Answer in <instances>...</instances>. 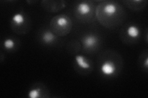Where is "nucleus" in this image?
I'll return each mask as SVG.
<instances>
[{"label":"nucleus","instance_id":"1","mask_svg":"<svg viewBox=\"0 0 148 98\" xmlns=\"http://www.w3.org/2000/svg\"><path fill=\"white\" fill-rule=\"evenodd\" d=\"M122 8L115 1H106L99 4L96 9V17L101 24L106 27L116 25L122 15Z\"/></svg>","mask_w":148,"mask_h":98},{"label":"nucleus","instance_id":"2","mask_svg":"<svg viewBox=\"0 0 148 98\" xmlns=\"http://www.w3.org/2000/svg\"><path fill=\"white\" fill-rule=\"evenodd\" d=\"M50 28L56 36H64L71 31L72 22L71 18L67 15H58L54 17L51 20Z\"/></svg>","mask_w":148,"mask_h":98},{"label":"nucleus","instance_id":"3","mask_svg":"<svg viewBox=\"0 0 148 98\" xmlns=\"http://www.w3.org/2000/svg\"><path fill=\"white\" fill-rule=\"evenodd\" d=\"M93 7L90 2L88 1H81L78 4L76 8V12L77 15L80 17H86L91 14L92 12Z\"/></svg>","mask_w":148,"mask_h":98},{"label":"nucleus","instance_id":"4","mask_svg":"<svg viewBox=\"0 0 148 98\" xmlns=\"http://www.w3.org/2000/svg\"><path fill=\"white\" fill-rule=\"evenodd\" d=\"M98 42L99 39L98 36L92 34L85 35L83 37L82 39V43L83 47L86 50L95 49L98 45Z\"/></svg>","mask_w":148,"mask_h":98},{"label":"nucleus","instance_id":"5","mask_svg":"<svg viewBox=\"0 0 148 98\" xmlns=\"http://www.w3.org/2000/svg\"><path fill=\"white\" fill-rule=\"evenodd\" d=\"M46 1L49 4L43 1L42 2V5L44 9H46V11H48L49 12H58L65 7V3L64 1Z\"/></svg>","mask_w":148,"mask_h":98},{"label":"nucleus","instance_id":"6","mask_svg":"<svg viewBox=\"0 0 148 98\" xmlns=\"http://www.w3.org/2000/svg\"><path fill=\"white\" fill-rule=\"evenodd\" d=\"M101 71L104 76H110L115 74L116 71V67L112 62L106 61L101 65Z\"/></svg>","mask_w":148,"mask_h":98},{"label":"nucleus","instance_id":"7","mask_svg":"<svg viewBox=\"0 0 148 98\" xmlns=\"http://www.w3.org/2000/svg\"><path fill=\"white\" fill-rule=\"evenodd\" d=\"M41 39L46 44H51L56 40V35L52 31H46L42 34Z\"/></svg>","mask_w":148,"mask_h":98},{"label":"nucleus","instance_id":"8","mask_svg":"<svg viewBox=\"0 0 148 98\" xmlns=\"http://www.w3.org/2000/svg\"><path fill=\"white\" fill-rule=\"evenodd\" d=\"M75 61L77 65L83 69H88L90 68V64L87 59L82 55H77Z\"/></svg>","mask_w":148,"mask_h":98},{"label":"nucleus","instance_id":"9","mask_svg":"<svg viewBox=\"0 0 148 98\" xmlns=\"http://www.w3.org/2000/svg\"><path fill=\"white\" fill-rule=\"evenodd\" d=\"M12 22L16 26H20L25 22V16L22 13L15 14L12 17Z\"/></svg>","mask_w":148,"mask_h":98},{"label":"nucleus","instance_id":"10","mask_svg":"<svg viewBox=\"0 0 148 98\" xmlns=\"http://www.w3.org/2000/svg\"><path fill=\"white\" fill-rule=\"evenodd\" d=\"M128 36L131 38H137L140 35V30L138 27L135 25L129 26L127 30Z\"/></svg>","mask_w":148,"mask_h":98},{"label":"nucleus","instance_id":"11","mask_svg":"<svg viewBox=\"0 0 148 98\" xmlns=\"http://www.w3.org/2000/svg\"><path fill=\"white\" fill-rule=\"evenodd\" d=\"M3 45L4 47H5L6 49L10 50L14 47L15 43L14 41V40H12V39H7L4 41Z\"/></svg>","mask_w":148,"mask_h":98},{"label":"nucleus","instance_id":"12","mask_svg":"<svg viewBox=\"0 0 148 98\" xmlns=\"http://www.w3.org/2000/svg\"><path fill=\"white\" fill-rule=\"evenodd\" d=\"M40 89H32L31 90L29 93H28V96L30 98H37L40 97Z\"/></svg>","mask_w":148,"mask_h":98},{"label":"nucleus","instance_id":"13","mask_svg":"<svg viewBox=\"0 0 148 98\" xmlns=\"http://www.w3.org/2000/svg\"><path fill=\"white\" fill-rule=\"evenodd\" d=\"M145 67L147 69L148 67V58H146L145 60Z\"/></svg>","mask_w":148,"mask_h":98}]
</instances>
